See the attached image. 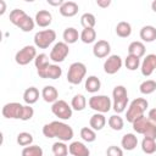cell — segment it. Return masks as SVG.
Wrapping results in <instances>:
<instances>
[{
    "label": "cell",
    "mask_w": 156,
    "mask_h": 156,
    "mask_svg": "<svg viewBox=\"0 0 156 156\" xmlns=\"http://www.w3.org/2000/svg\"><path fill=\"white\" fill-rule=\"evenodd\" d=\"M43 134L44 136L51 139V138H57L60 141H69L73 138V129L71 126H68L65 122L61 121H52L50 123L44 124L43 127Z\"/></svg>",
    "instance_id": "6da1fadb"
},
{
    "label": "cell",
    "mask_w": 156,
    "mask_h": 156,
    "mask_svg": "<svg viewBox=\"0 0 156 156\" xmlns=\"http://www.w3.org/2000/svg\"><path fill=\"white\" fill-rule=\"evenodd\" d=\"M112 98H113V102H112L113 111L117 115L124 112L127 104H128V93H127L126 87L116 85L112 90Z\"/></svg>",
    "instance_id": "7a4b0ae2"
},
{
    "label": "cell",
    "mask_w": 156,
    "mask_h": 156,
    "mask_svg": "<svg viewBox=\"0 0 156 156\" xmlns=\"http://www.w3.org/2000/svg\"><path fill=\"white\" fill-rule=\"evenodd\" d=\"M147 107H149V102H147L146 99H144V98H136V99H134L129 104V107H128L127 113H126L127 122L133 123L134 119H136L138 117H140V116L144 115V112L146 111Z\"/></svg>",
    "instance_id": "3957f363"
},
{
    "label": "cell",
    "mask_w": 156,
    "mask_h": 156,
    "mask_svg": "<svg viewBox=\"0 0 156 156\" xmlns=\"http://www.w3.org/2000/svg\"><path fill=\"white\" fill-rule=\"evenodd\" d=\"M87 74V67L83 62H73L71 63V66L68 67V72H67V82L77 85L79 83H82V80L84 79Z\"/></svg>",
    "instance_id": "277c9868"
},
{
    "label": "cell",
    "mask_w": 156,
    "mask_h": 156,
    "mask_svg": "<svg viewBox=\"0 0 156 156\" xmlns=\"http://www.w3.org/2000/svg\"><path fill=\"white\" fill-rule=\"evenodd\" d=\"M89 107L98 113H106L112 107V101L107 95H94L88 101Z\"/></svg>",
    "instance_id": "5b68a950"
},
{
    "label": "cell",
    "mask_w": 156,
    "mask_h": 156,
    "mask_svg": "<svg viewBox=\"0 0 156 156\" xmlns=\"http://www.w3.org/2000/svg\"><path fill=\"white\" fill-rule=\"evenodd\" d=\"M56 39V32L54 29L39 30L34 34V45L39 49H48Z\"/></svg>",
    "instance_id": "8992f818"
},
{
    "label": "cell",
    "mask_w": 156,
    "mask_h": 156,
    "mask_svg": "<svg viewBox=\"0 0 156 156\" xmlns=\"http://www.w3.org/2000/svg\"><path fill=\"white\" fill-rule=\"evenodd\" d=\"M37 57V49L33 45H26L18 50L15 55V61L20 66H26L29 62L34 61Z\"/></svg>",
    "instance_id": "52a82bcc"
},
{
    "label": "cell",
    "mask_w": 156,
    "mask_h": 156,
    "mask_svg": "<svg viewBox=\"0 0 156 156\" xmlns=\"http://www.w3.org/2000/svg\"><path fill=\"white\" fill-rule=\"evenodd\" d=\"M51 112L56 117H58V119L67 121L72 117L73 110H72L71 105H68L65 100H57L56 102H54L51 105Z\"/></svg>",
    "instance_id": "ba28073f"
},
{
    "label": "cell",
    "mask_w": 156,
    "mask_h": 156,
    "mask_svg": "<svg viewBox=\"0 0 156 156\" xmlns=\"http://www.w3.org/2000/svg\"><path fill=\"white\" fill-rule=\"evenodd\" d=\"M68 54H69L68 44H66L65 41H58L52 46L49 57L54 63H60V62L65 61V58L68 56Z\"/></svg>",
    "instance_id": "9c48e42d"
},
{
    "label": "cell",
    "mask_w": 156,
    "mask_h": 156,
    "mask_svg": "<svg viewBox=\"0 0 156 156\" xmlns=\"http://www.w3.org/2000/svg\"><path fill=\"white\" fill-rule=\"evenodd\" d=\"M23 106L24 105H22L20 102H9V104L4 105L1 113L5 118H9V119H21L22 112H23Z\"/></svg>",
    "instance_id": "30bf717a"
},
{
    "label": "cell",
    "mask_w": 156,
    "mask_h": 156,
    "mask_svg": "<svg viewBox=\"0 0 156 156\" xmlns=\"http://www.w3.org/2000/svg\"><path fill=\"white\" fill-rule=\"evenodd\" d=\"M123 61L119 55H110L104 62V71L107 74H115L122 68Z\"/></svg>",
    "instance_id": "8fae6325"
},
{
    "label": "cell",
    "mask_w": 156,
    "mask_h": 156,
    "mask_svg": "<svg viewBox=\"0 0 156 156\" xmlns=\"http://www.w3.org/2000/svg\"><path fill=\"white\" fill-rule=\"evenodd\" d=\"M155 69H156V55L155 54H149L144 57V60L140 65L141 74L144 77H150Z\"/></svg>",
    "instance_id": "7c38bea8"
},
{
    "label": "cell",
    "mask_w": 156,
    "mask_h": 156,
    "mask_svg": "<svg viewBox=\"0 0 156 156\" xmlns=\"http://www.w3.org/2000/svg\"><path fill=\"white\" fill-rule=\"evenodd\" d=\"M111 51V45L107 40H98L93 46V55L98 58L108 57Z\"/></svg>",
    "instance_id": "4fadbf2b"
},
{
    "label": "cell",
    "mask_w": 156,
    "mask_h": 156,
    "mask_svg": "<svg viewBox=\"0 0 156 156\" xmlns=\"http://www.w3.org/2000/svg\"><path fill=\"white\" fill-rule=\"evenodd\" d=\"M50 57L46 55V54H39L37 55L35 60H34V65H35V68H37V72H38V76L40 78H44L45 79V73H46V69L49 68V66L51 65L49 62Z\"/></svg>",
    "instance_id": "5bb4252c"
},
{
    "label": "cell",
    "mask_w": 156,
    "mask_h": 156,
    "mask_svg": "<svg viewBox=\"0 0 156 156\" xmlns=\"http://www.w3.org/2000/svg\"><path fill=\"white\" fill-rule=\"evenodd\" d=\"M68 151L72 156H89L90 151L88 149V146H85L84 143L82 141H72L68 146Z\"/></svg>",
    "instance_id": "9a60e30c"
},
{
    "label": "cell",
    "mask_w": 156,
    "mask_h": 156,
    "mask_svg": "<svg viewBox=\"0 0 156 156\" xmlns=\"http://www.w3.org/2000/svg\"><path fill=\"white\" fill-rule=\"evenodd\" d=\"M78 10H79V6L74 1H65L58 7V11L63 17H73L78 13Z\"/></svg>",
    "instance_id": "2e32d148"
},
{
    "label": "cell",
    "mask_w": 156,
    "mask_h": 156,
    "mask_svg": "<svg viewBox=\"0 0 156 156\" xmlns=\"http://www.w3.org/2000/svg\"><path fill=\"white\" fill-rule=\"evenodd\" d=\"M35 24L41 27V28H45V27H49L52 22V15L51 12H49L48 10H40L35 13Z\"/></svg>",
    "instance_id": "e0dca14e"
},
{
    "label": "cell",
    "mask_w": 156,
    "mask_h": 156,
    "mask_svg": "<svg viewBox=\"0 0 156 156\" xmlns=\"http://www.w3.org/2000/svg\"><path fill=\"white\" fill-rule=\"evenodd\" d=\"M41 98L44 99L45 102L54 104L58 100V91L52 85H45L41 90Z\"/></svg>",
    "instance_id": "ac0fdd59"
},
{
    "label": "cell",
    "mask_w": 156,
    "mask_h": 156,
    "mask_svg": "<svg viewBox=\"0 0 156 156\" xmlns=\"http://www.w3.org/2000/svg\"><path fill=\"white\" fill-rule=\"evenodd\" d=\"M150 123H151V121L146 117V116H140V117H138L136 119H134L133 121V129H134V132H136L138 134H143L144 135V133L146 132V129L149 128V126H150Z\"/></svg>",
    "instance_id": "d6986e66"
},
{
    "label": "cell",
    "mask_w": 156,
    "mask_h": 156,
    "mask_svg": "<svg viewBox=\"0 0 156 156\" xmlns=\"http://www.w3.org/2000/svg\"><path fill=\"white\" fill-rule=\"evenodd\" d=\"M121 145L124 150L127 151H132L138 145V138L135 134L133 133H127L122 136V140H121Z\"/></svg>",
    "instance_id": "ffe728a7"
},
{
    "label": "cell",
    "mask_w": 156,
    "mask_h": 156,
    "mask_svg": "<svg viewBox=\"0 0 156 156\" xmlns=\"http://www.w3.org/2000/svg\"><path fill=\"white\" fill-rule=\"evenodd\" d=\"M145 45L143 41H132L128 46V55H133V56H136L138 58H141L144 55H145Z\"/></svg>",
    "instance_id": "44dd1931"
},
{
    "label": "cell",
    "mask_w": 156,
    "mask_h": 156,
    "mask_svg": "<svg viewBox=\"0 0 156 156\" xmlns=\"http://www.w3.org/2000/svg\"><path fill=\"white\" fill-rule=\"evenodd\" d=\"M140 39L145 43H152L156 40V28L154 26H144L140 29Z\"/></svg>",
    "instance_id": "7402d4cb"
},
{
    "label": "cell",
    "mask_w": 156,
    "mask_h": 156,
    "mask_svg": "<svg viewBox=\"0 0 156 156\" xmlns=\"http://www.w3.org/2000/svg\"><path fill=\"white\" fill-rule=\"evenodd\" d=\"M106 124V117L104 113H94L89 119V126L94 130H101Z\"/></svg>",
    "instance_id": "603a6c76"
},
{
    "label": "cell",
    "mask_w": 156,
    "mask_h": 156,
    "mask_svg": "<svg viewBox=\"0 0 156 156\" xmlns=\"http://www.w3.org/2000/svg\"><path fill=\"white\" fill-rule=\"evenodd\" d=\"M62 38L66 44H74L76 41H78V39H80V34L76 28L67 27L62 33Z\"/></svg>",
    "instance_id": "cb8c5ba5"
},
{
    "label": "cell",
    "mask_w": 156,
    "mask_h": 156,
    "mask_svg": "<svg viewBox=\"0 0 156 156\" xmlns=\"http://www.w3.org/2000/svg\"><path fill=\"white\" fill-rule=\"evenodd\" d=\"M27 16H28V15H27L23 10H21V9H15V10H12V11L10 12L9 20H10V22H11L12 24H15L16 27H20L21 23L27 18Z\"/></svg>",
    "instance_id": "d4e9b609"
},
{
    "label": "cell",
    "mask_w": 156,
    "mask_h": 156,
    "mask_svg": "<svg viewBox=\"0 0 156 156\" xmlns=\"http://www.w3.org/2000/svg\"><path fill=\"white\" fill-rule=\"evenodd\" d=\"M100 88H101V82L96 76H89L85 79V90L88 93L95 94L100 90Z\"/></svg>",
    "instance_id": "484cf974"
},
{
    "label": "cell",
    "mask_w": 156,
    "mask_h": 156,
    "mask_svg": "<svg viewBox=\"0 0 156 156\" xmlns=\"http://www.w3.org/2000/svg\"><path fill=\"white\" fill-rule=\"evenodd\" d=\"M39 99V90L35 87H29L23 93V100L27 105H33Z\"/></svg>",
    "instance_id": "4316f807"
},
{
    "label": "cell",
    "mask_w": 156,
    "mask_h": 156,
    "mask_svg": "<svg viewBox=\"0 0 156 156\" xmlns=\"http://www.w3.org/2000/svg\"><path fill=\"white\" fill-rule=\"evenodd\" d=\"M87 106V99L83 94H76L71 100V107L74 111H83Z\"/></svg>",
    "instance_id": "83f0119b"
},
{
    "label": "cell",
    "mask_w": 156,
    "mask_h": 156,
    "mask_svg": "<svg viewBox=\"0 0 156 156\" xmlns=\"http://www.w3.org/2000/svg\"><path fill=\"white\" fill-rule=\"evenodd\" d=\"M116 34L121 38H128L132 34V26L126 21H121L116 26Z\"/></svg>",
    "instance_id": "f1b7e54d"
},
{
    "label": "cell",
    "mask_w": 156,
    "mask_h": 156,
    "mask_svg": "<svg viewBox=\"0 0 156 156\" xmlns=\"http://www.w3.org/2000/svg\"><path fill=\"white\" fill-rule=\"evenodd\" d=\"M62 76V68L57 63H51L45 73V79H58Z\"/></svg>",
    "instance_id": "f546056e"
},
{
    "label": "cell",
    "mask_w": 156,
    "mask_h": 156,
    "mask_svg": "<svg viewBox=\"0 0 156 156\" xmlns=\"http://www.w3.org/2000/svg\"><path fill=\"white\" fill-rule=\"evenodd\" d=\"M141 150L147 155H152L156 152V140L151 138H144L141 140Z\"/></svg>",
    "instance_id": "4dcf8cb0"
},
{
    "label": "cell",
    "mask_w": 156,
    "mask_h": 156,
    "mask_svg": "<svg viewBox=\"0 0 156 156\" xmlns=\"http://www.w3.org/2000/svg\"><path fill=\"white\" fill-rule=\"evenodd\" d=\"M96 39V32L94 28H84L80 33V40L84 44H91Z\"/></svg>",
    "instance_id": "1f68e13d"
},
{
    "label": "cell",
    "mask_w": 156,
    "mask_h": 156,
    "mask_svg": "<svg viewBox=\"0 0 156 156\" xmlns=\"http://www.w3.org/2000/svg\"><path fill=\"white\" fill-rule=\"evenodd\" d=\"M139 90L143 95H150L156 90V82L152 79H146L139 85Z\"/></svg>",
    "instance_id": "d6a6232c"
},
{
    "label": "cell",
    "mask_w": 156,
    "mask_h": 156,
    "mask_svg": "<svg viewBox=\"0 0 156 156\" xmlns=\"http://www.w3.org/2000/svg\"><path fill=\"white\" fill-rule=\"evenodd\" d=\"M108 126L113 130H122L124 127V121L119 115H112L108 118Z\"/></svg>",
    "instance_id": "836d02e7"
},
{
    "label": "cell",
    "mask_w": 156,
    "mask_h": 156,
    "mask_svg": "<svg viewBox=\"0 0 156 156\" xmlns=\"http://www.w3.org/2000/svg\"><path fill=\"white\" fill-rule=\"evenodd\" d=\"M52 154H54V156H67L68 146L65 144V141L58 140L52 144Z\"/></svg>",
    "instance_id": "e575fe53"
},
{
    "label": "cell",
    "mask_w": 156,
    "mask_h": 156,
    "mask_svg": "<svg viewBox=\"0 0 156 156\" xmlns=\"http://www.w3.org/2000/svg\"><path fill=\"white\" fill-rule=\"evenodd\" d=\"M80 24L83 26V28H94V26L96 24V18L93 13L85 12L80 17Z\"/></svg>",
    "instance_id": "d590c367"
},
{
    "label": "cell",
    "mask_w": 156,
    "mask_h": 156,
    "mask_svg": "<svg viewBox=\"0 0 156 156\" xmlns=\"http://www.w3.org/2000/svg\"><path fill=\"white\" fill-rule=\"evenodd\" d=\"M43 149L39 145H29L23 147L21 155L22 156H43Z\"/></svg>",
    "instance_id": "8d00e7d4"
},
{
    "label": "cell",
    "mask_w": 156,
    "mask_h": 156,
    "mask_svg": "<svg viewBox=\"0 0 156 156\" xmlns=\"http://www.w3.org/2000/svg\"><path fill=\"white\" fill-rule=\"evenodd\" d=\"M80 138L85 141V143H93L96 139V133L94 129H91L90 127H83L80 129Z\"/></svg>",
    "instance_id": "74e56055"
},
{
    "label": "cell",
    "mask_w": 156,
    "mask_h": 156,
    "mask_svg": "<svg viewBox=\"0 0 156 156\" xmlns=\"http://www.w3.org/2000/svg\"><path fill=\"white\" fill-rule=\"evenodd\" d=\"M124 65H126L127 69H129V71H135L136 68H139V66H140L141 63H140V58H138L136 56L127 55V57H126V60H124Z\"/></svg>",
    "instance_id": "f35d334b"
},
{
    "label": "cell",
    "mask_w": 156,
    "mask_h": 156,
    "mask_svg": "<svg viewBox=\"0 0 156 156\" xmlns=\"http://www.w3.org/2000/svg\"><path fill=\"white\" fill-rule=\"evenodd\" d=\"M33 143V135L28 132H22L17 135V144L21 146H29Z\"/></svg>",
    "instance_id": "ab89813d"
},
{
    "label": "cell",
    "mask_w": 156,
    "mask_h": 156,
    "mask_svg": "<svg viewBox=\"0 0 156 156\" xmlns=\"http://www.w3.org/2000/svg\"><path fill=\"white\" fill-rule=\"evenodd\" d=\"M34 26H35V21L30 17V16H27V18L21 23V26L18 27L22 32H30L34 29Z\"/></svg>",
    "instance_id": "60d3db41"
},
{
    "label": "cell",
    "mask_w": 156,
    "mask_h": 156,
    "mask_svg": "<svg viewBox=\"0 0 156 156\" xmlns=\"http://www.w3.org/2000/svg\"><path fill=\"white\" fill-rule=\"evenodd\" d=\"M34 115V110L30 105H24L23 106V112H22V117L21 121H29Z\"/></svg>",
    "instance_id": "b9f144b4"
},
{
    "label": "cell",
    "mask_w": 156,
    "mask_h": 156,
    "mask_svg": "<svg viewBox=\"0 0 156 156\" xmlns=\"http://www.w3.org/2000/svg\"><path fill=\"white\" fill-rule=\"evenodd\" d=\"M106 156H123V150L116 145H111L106 150Z\"/></svg>",
    "instance_id": "7bdbcfd3"
},
{
    "label": "cell",
    "mask_w": 156,
    "mask_h": 156,
    "mask_svg": "<svg viewBox=\"0 0 156 156\" xmlns=\"http://www.w3.org/2000/svg\"><path fill=\"white\" fill-rule=\"evenodd\" d=\"M144 138H151L156 140V124L155 123H150L149 128L146 129V132L144 133Z\"/></svg>",
    "instance_id": "ee69618b"
},
{
    "label": "cell",
    "mask_w": 156,
    "mask_h": 156,
    "mask_svg": "<svg viewBox=\"0 0 156 156\" xmlns=\"http://www.w3.org/2000/svg\"><path fill=\"white\" fill-rule=\"evenodd\" d=\"M147 118H149L152 123H155V124H156V107H155V108H151V110L149 111Z\"/></svg>",
    "instance_id": "f6af8a7d"
},
{
    "label": "cell",
    "mask_w": 156,
    "mask_h": 156,
    "mask_svg": "<svg viewBox=\"0 0 156 156\" xmlns=\"http://www.w3.org/2000/svg\"><path fill=\"white\" fill-rule=\"evenodd\" d=\"M96 4H98V6H100V7L105 9V7H107V6H110V5H111V1H110V0H98V1H96Z\"/></svg>",
    "instance_id": "bcb514c9"
},
{
    "label": "cell",
    "mask_w": 156,
    "mask_h": 156,
    "mask_svg": "<svg viewBox=\"0 0 156 156\" xmlns=\"http://www.w3.org/2000/svg\"><path fill=\"white\" fill-rule=\"evenodd\" d=\"M65 1H62V0H56V1H52V0H48V4L49 5H51V6H61L62 4H63Z\"/></svg>",
    "instance_id": "7dc6e473"
},
{
    "label": "cell",
    "mask_w": 156,
    "mask_h": 156,
    "mask_svg": "<svg viewBox=\"0 0 156 156\" xmlns=\"http://www.w3.org/2000/svg\"><path fill=\"white\" fill-rule=\"evenodd\" d=\"M0 5H1V10H0V15H4L6 11V4L4 0H0Z\"/></svg>",
    "instance_id": "c3c4849f"
},
{
    "label": "cell",
    "mask_w": 156,
    "mask_h": 156,
    "mask_svg": "<svg viewBox=\"0 0 156 156\" xmlns=\"http://www.w3.org/2000/svg\"><path fill=\"white\" fill-rule=\"evenodd\" d=\"M151 9H152L154 12H156V0H154V1L151 2Z\"/></svg>",
    "instance_id": "681fc988"
},
{
    "label": "cell",
    "mask_w": 156,
    "mask_h": 156,
    "mask_svg": "<svg viewBox=\"0 0 156 156\" xmlns=\"http://www.w3.org/2000/svg\"><path fill=\"white\" fill-rule=\"evenodd\" d=\"M155 156H156V155H155Z\"/></svg>",
    "instance_id": "f907efd6"
}]
</instances>
